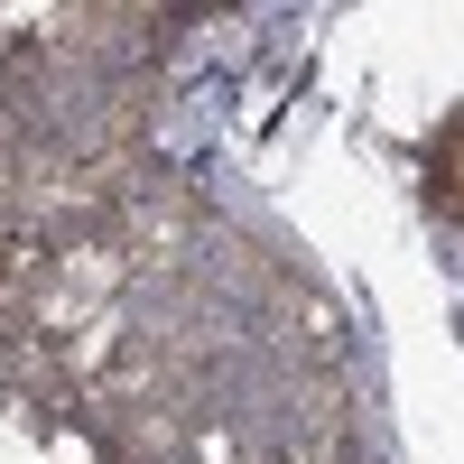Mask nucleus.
Returning a JSON list of instances; mask_svg holds the SVG:
<instances>
[{"instance_id": "1", "label": "nucleus", "mask_w": 464, "mask_h": 464, "mask_svg": "<svg viewBox=\"0 0 464 464\" xmlns=\"http://www.w3.org/2000/svg\"><path fill=\"white\" fill-rule=\"evenodd\" d=\"M437 196L464 214V130H455V140H437Z\"/></svg>"}]
</instances>
